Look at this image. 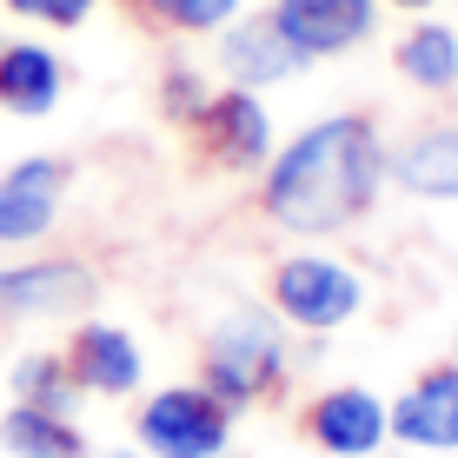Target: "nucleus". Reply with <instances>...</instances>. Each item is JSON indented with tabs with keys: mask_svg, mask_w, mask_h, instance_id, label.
<instances>
[{
	"mask_svg": "<svg viewBox=\"0 0 458 458\" xmlns=\"http://www.w3.org/2000/svg\"><path fill=\"white\" fill-rule=\"evenodd\" d=\"M386 173L412 199H458V120L419 126L412 140H399L386 153Z\"/></svg>",
	"mask_w": 458,
	"mask_h": 458,
	"instance_id": "12",
	"label": "nucleus"
},
{
	"mask_svg": "<svg viewBox=\"0 0 458 458\" xmlns=\"http://www.w3.org/2000/svg\"><path fill=\"white\" fill-rule=\"evenodd\" d=\"M13 13H27V21H47V27H81L100 0H7Z\"/></svg>",
	"mask_w": 458,
	"mask_h": 458,
	"instance_id": "20",
	"label": "nucleus"
},
{
	"mask_svg": "<svg viewBox=\"0 0 458 458\" xmlns=\"http://www.w3.org/2000/svg\"><path fill=\"white\" fill-rule=\"evenodd\" d=\"M0 445L13 458H87V438L73 432V419L40 412V405H13L0 419Z\"/></svg>",
	"mask_w": 458,
	"mask_h": 458,
	"instance_id": "17",
	"label": "nucleus"
},
{
	"mask_svg": "<svg viewBox=\"0 0 458 458\" xmlns=\"http://www.w3.org/2000/svg\"><path fill=\"white\" fill-rule=\"evenodd\" d=\"M106 458H140V452H106Z\"/></svg>",
	"mask_w": 458,
	"mask_h": 458,
	"instance_id": "22",
	"label": "nucleus"
},
{
	"mask_svg": "<svg viewBox=\"0 0 458 458\" xmlns=\"http://www.w3.org/2000/svg\"><path fill=\"white\" fill-rule=\"evenodd\" d=\"M60 87H67V73H60V54H47V47L21 40V47H0V106L7 114H47V106L60 100Z\"/></svg>",
	"mask_w": 458,
	"mask_h": 458,
	"instance_id": "14",
	"label": "nucleus"
},
{
	"mask_svg": "<svg viewBox=\"0 0 458 458\" xmlns=\"http://www.w3.org/2000/svg\"><path fill=\"white\" fill-rule=\"evenodd\" d=\"M452 359H458V345H452Z\"/></svg>",
	"mask_w": 458,
	"mask_h": 458,
	"instance_id": "23",
	"label": "nucleus"
},
{
	"mask_svg": "<svg viewBox=\"0 0 458 458\" xmlns=\"http://www.w3.org/2000/svg\"><path fill=\"white\" fill-rule=\"evenodd\" d=\"M13 399L73 419V405H81V378L67 372V352H27L21 366H13Z\"/></svg>",
	"mask_w": 458,
	"mask_h": 458,
	"instance_id": "18",
	"label": "nucleus"
},
{
	"mask_svg": "<svg viewBox=\"0 0 458 458\" xmlns=\"http://www.w3.org/2000/svg\"><path fill=\"white\" fill-rule=\"evenodd\" d=\"M386 133L372 114H333L319 126L279 147L259 173V213L279 233L299 240H333V233L359 226L378 207L386 186Z\"/></svg>",
	"mask_w": 458,
	"mask_h": 458,
	"instance_id": "1",
	"label": "nucleus"
},
{
	"mask_svg": "<svg viewBox=\"0 0 458 458\" xmlns=\"http://www.w3.org/2000/svg\"><path fill=\"white\" fill-rule=\"evenodd\" d=\"M120 7L133 27L166 40H199V34H219L226 21H240V0H120Z\"/></svg>",
	"mask_w": 458,
	"mask_h": 458,
	"instance_id": "16",
	"label": "nucleus"
},
{
	"mask_svg": "<svg viewBox=\"0 0 458 458\" xmlns=\"http://www.w3.org/2000/svg\"><path fill=\"white\" fill-rule=\"evenodd\" d=\"M199 386L226 412L273 405L286 392V333L273 326V312H226L199 339Z\"/></svg>",
	"mask_w": 458,
	"mask_h": 458,
	"instance_id": "2",
	"label": "nucleus"
},
{
	"mask_svg": "<svg viewBox=\"0 0 458 458\" xmlns=\"http://www.w3.org/2000/svg\"><path fill=\"white\" fill-rule=\"evenodd\" d=\"M266 13H273V27L299 47L306 67L366 47L372 27H378V0H273Z\"/></svg>",
	"mask_w": 458,
	"mask_h": 458,
	"instance_id": "6",
	"label": "nucleus"
},
{
	"mask_svg": "<svg viewBox=\"0 0 458 458\" xmlns=\"http://www.w3.org/2000/svg\"><path fill=\"white\" fill-rule=\"evenodd\" d=\"M193 160L207 173H252L273 160V120H266L259 93L252 87H226V93H207L193 120L180 126Z\"/></svg>",
	"mask_w": 458,
	"mask_h": 458,
	"instance_id": "4",
	"label": "nucleus"
},
{
	"mask_svg": "<svg viewBox=\"0 0 458 458\" xmlns=\"http://www.w3.org/2000/svg\"><path fill=\"white\" fill-rule=\"evenodd\" d=\"M67 372L81 378V392H106V399H126L140 386V345L120 333V326H73L67 339Z\"/></svg>",
	"mask_w": 458,
	"mask_h": 458,
	"instance_id": "13",
	"label": "nucleus"
},
{
	"mask_svg": "<svg viewBox=\"0 0 458 458\" xmlns=\"http://www.w3.org/2000/svg\"><path fill=\"white\" fill-rule=\"evenodd\" d=\"M67 193V160H21L0 180V246L40 240Z\"/></svg>",
	"mask_w": 458,
	"mask_h": 458,
	"instance_id": "10",
	"label": "nucleus"
},
{
	"mask_svg": "<svg viewBox=\"0 0 458 458\" xmlns=\"http://www.w3.org/2000/svg\"><path fill=\"white\" fill-rule=\"evenodd\" d=\"M133 432L147 445V458H219L233 438V412L207 386H166L140 405Z\"/></svg>",
	"mask_w": 458,
	"mask_h": 458,
	"instance_id": "5",
	"label": "nucleus"
},
{
	"mask_svg": "<svg viewBox=\"0 0 458 458\" xmlns=\"http://www.w3.org/2000/svg\"><path fill=\"white\" fill-rule=\"evenodd\" d=\"M306 438L319 452H333V458H366L386 445V405H378V392L366 386H333V392H319V399L306 405Z\"/></svg>",
	"mask_w": 458,
	"mask_h": 458,
	"instance_id": "8",
	"label": "nucleus"
},
{
	"mask_svg": "<svg viewBox=\"0 0 458 458\" xmlns=\"http://www.w3.org/2000/svg\"><path fill=\"white\" fill-rule=\"evenodd\" d=\"M207 81H199V67H193V60H166V67H160V114L173 120V126H186V120H193L199 114V106H207Z\"/></svg>",
	"mask_w": 458,
	"mask_h": 458,
	"instance_id": "19",
	"label": "nucleus"
},
{
	"mask_svg": "<svg viewBox=\"0 0 458 458\" xmlns=\"http://www.w3.org/2000/svg\"><path fill=\"white\" fill-rule=\"evenodd\" d=\"M266 299L286 326H306V333H333L345 326L359 306H366V286H359L352 266L326 259V252H286L266 279Z\"/></svg>",
	"mask_w": 458,
	"mask_h": 458,
	"instance_id": "3",
	"label": "nucleus"
},
{
	"mask_svg": "<svg viewBox=\"0 0 458 458\" xmlns=\"http://www.w3.org/2000/svg\"><path fill=\"white\" fill-rule=\"evenodd\" d=\"M386 7H405V13H412V7H432V0H386Z\"/></svg>",
	"mask_w": 458,
	"mask_h": 458,
	"instance_id": "21",
	"label": "nucleus"
},
{
	"mask_svg": "<svg viewBox=\"0 0 458 458\" xmlns=\"http://www.w3.org/2000/svg\"><path fill=\"white\" fill-rule=\"evenodd\" d=\"M93 293H100V279L81 259L0 266V312H81Z\"/></svg>",
	"mask_w": 458,
	"mask_h": 458,
	"instance_id": "11",
	"label": "nucleus"
},
{
	"mask_svg": "<svg viewBox=\"0 0 458 458\" xmlns=\"http://www.w3.org/2000/svg\"><path fill=\"white\" fill-rule=\"evenodd\" d=\"M392 67H399L419 93H452L458 87V34L445 21H412L405 40L392 47Z\"/></svg>",
	"mask_w": 458,
	"mask_h": 458,
	"instance_id": "15",
	"label": "nucleus"
},
{
	"mask_svg": "<svg viewBox=\"0 0 458 458\" xmlns=\"http://www.w3.org/2000/svg\"><path fill=\"white\" fill-rule=\"evenodd\" d=\"M386 432L419 452H458V359L425 366L405 386V399L386 412Z\"/></svg>",
	"mask_w": 458,
	"mask_h": 458,
	"instance_id": "7",
	"label": "nucleus"
},
{
	"mask_svg": "<svg viewBox=\"0 0 458 458\" xmlns=\"http://www.w3.org/2000/svg\"><path fill=\"white\" fill-rule=\"evenodd\" d=\"M306 67L299 47L273 27V13H246V21H226L219 27V73L226 87H273V81H293Z\"/></svg>",
	"mask_w": 458,
	"mask_h": 458,
	"instance_id": "9",
	"label": "nucleus"
}]
</instances>
